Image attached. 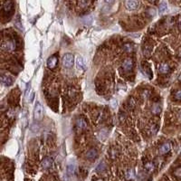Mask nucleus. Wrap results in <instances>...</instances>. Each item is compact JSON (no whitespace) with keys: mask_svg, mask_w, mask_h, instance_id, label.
I'll use <instances>...</instances> for the list:
<instances>
[{"mask_svg":"<svg viewBox=\"0 0 181 181\" xmlns=\"http://www.w3.org/2000/svg\"><path fill=\"white\" fill-rule=\"evenodd\" d=\"M155 169V166L152 162H148L145 164V169L148 171V172H152Z\"/></svg>","mask_w":181,"mask_h":181,"instance_id":"nucleus-14","label":"nucleus"},{"mask_svg":"<svg viewBox=\"0 0 181 181\" xmlns=\"http://www.w3.org/2000/svg\"><path fill=\"white\" fill-rule=\"evenodd\" d=\"M161 109H160V106L158 104H154L153 107H152V112L154 114H158V113L160 112Z\"/></svg>","mask_w":181,"mask_h":181,"instance_id":"nucleus-17","label":"nucleus"},{"mask_svg":"<svg viewBox=\"0 0 181 181\" xmlns=\"http://www.w3.org/2000/svg\"><path fill=\"white\" fill-rule=\"evenodd\" d=\"M34 97H35V92H34V91H31V92H30V94H29V97H28V101L32 102Z\"/></svg>","mask_w":181,"mask_h":181,"instance_id":"nucleus-23","label":"nucleus"},{"mask_svg":"<svg viewBox=\"0 0 181 181\" xmlns=\"http://www.w3.org/2000/svg\"><path fill=\"white\" fill-rule=\"evenodd\" d=\"M3 48L6 51H13V50H15V48H16V43H15L13 40L7 41L3 45Z\"/></svg>","mask_w":181,"mask_h":181,"instance_id":"nucleus-6","label":"nucleus"},{"mask_svg":"<svg viewBox=\"0 0 181 181\" xmlns=\"http://www.w3.org/2000/svg\"><path fill=\"white\" fill-rule=\"evenodd\" d=\"M52 164H53V161H52L51 158H45L42 162V167L44 169H47L51 168Z\"/></svg>","mask_w":181,"mask_h":181,"instance_id":"nucleus-12","label":"nucleus"},{"mask_svg":"<svg viewBox=\"0 0 181 181\" xmlns=\"http://www.w3.org/2000/svg\"><path fill=\"white\" fill-rule=\"evenodd\" d=\"M179 81H181V74H180V76H179Z\"/></svg>","mask_w":181,"mask_h":181,"instance_id":"nucleus-28","label":"nucleus"},{"mask_svg":"<svg viewBox=\"0 0 181 181\" xmlns=\"http://www.w3.org/2000/svg\"><path fill=\"white\" fill-rule=\"evenodd\" d=\"M149 1H150V2H154L155 0H149Z\"/></svg>","mask_w":181,"mask_h":181,"instance_id":"nucleus-26","label":"nucleus"},{"mask_svg":"<svg viewBox=\"0 0 181 181\" xmlns=\"http://www.w3.org/2000/svg\"><path fill=\"white\" fill-rule=\"evenodd\" d=\"M180 54H181V53H180Z\"/></svg>","mask_w":181,"mask_h":181,"instance_id":"nucleus-31","label":"nucleus"},{"mask_svg":"<svg viewBox=\"0 0 181 181\" xmlns=\"http://www.w3.org/2000/svg\"><path fill=\"white\" fill-rule=\"evenodd\" d=\"M132 66H133V62H132V60L130 59V58H128L126 59L125 61L123 62L122 64V67H123V69L125 71H131L132 69Z\"/></svg>","mask_w":181,"mask_h":181,"instance_id":"nucleus-5","label":"nucleus"},{"mask_svg":"<svg viewBox=\"0 0 181 181\" xmlns=\"http://www.w3.org/2000/svg\"><path fill=\"white\" fill-rule=\"evenodd\" d=\"M124 49L127 51V52H131L132 50H133V48H132V46L131 44H125L124 45Z\"/></svg>","mask_w":181,"mask_h":181,"instance_id":"nucleus-21","label":"nucleus"},{"mask_svg":"<svg viewBox=\"0 0 181 181\" xmlns=\"http://www.w3.org/2000/svg\"><path fill=\"white\" fill-rule=\"evenodd\" d=\"M44 115V109L43 106L40 103H36L35 108V111H34V118L36 120H40L43 118Z\"/></svg>","mask_w":181,"mask_h":181,"instance_id":"nucleus-2","label":"nucleus"},{"mask_svg":"<svg viewBox=\"0 0 181 181\" xmlns=\"http://www.w3.org/2000/svg\"><path fill=\"white\" fill-rule=\"evenodd\" d=\"M74 172V165L73 164H70L67 166V173L68 175H73Z\"/></svg>","mask_w":181,"mask_h":181,"instance_id":"nucleus-18","label":"nucleus"},{"mask_svg":"<svg viewBox=\"0 0 181 181\" xmlns=\"http://www.w3.org/2000/svg\"><path fill=\"white\" fill-rule=\"evenodd\" d=\"M76 126L79 130H85L87 128V123L84 119H78L76 120Z\"/></svg>","mask_w":181,"mask_h":181,"instance_id":"nucleus-10","label":"nucleus"},{"mask_svg":"<svg viewBox=\"0 0 181 181\" xmlns=\"http://www.w3.org/2000/svg\"><path fill=\"white\" fill-rule=\"evenodd\" d=\"M57 62H58V60H57V57L55 56H52L50 57L48 60H47V67L50 68V69H54V68L56 66L57 64Z\"/></svg>","mask_w":181,"mask_h":181,"instance_id":"nucleus-7","label":"nucleus"},{"mask_svg":"<svg viewBox=\"0 0 181 181\" xmlns=\"http://www.w3.org/2000/svg\"><path fill=\"white\" fill-rule=\"evenodd\" d=\"M104 1L107 4H112L113 2H114V0H104Z\"/></svg>","mask_w":181,"mask_h":181,"instance_id":"nucleus-25","label":"nucleus"},{"mask_svg":"<svg viewBox=\"0 0 181 181\" xmlns=\"http://www.w3.org/2000/svg\"><path fill=\"white\" fill-rule=\"evenodd\" d=\"M138 0H125V6L129 10H136L139 7Z\"/></svg>","mask_w":181,"mask_h":181,"instance_id":"nucleus-3","label":"nucleus"},{"mask_svg":"<svg viewBox=\"0 0 181 181\" xmlns=\"http://www.w3.org/2000/svg\"><path fill=\"white\" fill-rule=\"evenodd\" d=\"M74 63V57L72 54H66L63 57V65L65 68H71Z\"/></svg>","mask_w":181,"mask_h":181,"instance_id":"nucleus-1","label":"nucleus"},{"mask_svg":"<svg viewBox=\"0 0 181 181\" xmlns=\"http://www.w3.org/2000/svg\"><path fill=\"white\" fill-rule=\"evenodd\" d=\"M167 4H166V3H161L160 5V13H164L166 10H167Z\"/></svg>","mask_w":181,"mask_h":181,"instance_id":"nucleus-20","label":"nucleus"},{"mask_svg":"<svg viewBox=\"0 0 181 181\" xmlns=\"http://www.w3.org/2000/svg\"><path fill=\"white\" fill-rule=\"evenodd\" d=\"M105 169H106V165H105L103 162H101L97 167V171L98 172H103Z\"/></svg>","mask_w":181,"mask_h":181,"instance_id":"nucleus-19","label":"nucleus"},{"mask_svg":"<svg viewBox=\"0 0 181 181\" xmlns=\"http://www.w3.org/2000/svg\"><path fill=\"white\" fill-rule=\"evenodd\" d=\"M12 1H10V0H8V1H6L4 5V9L6 11V12H9L11 9H12Z\"/></svg>","mask_w":181,"mask_h":181,"instance_id":"nucleus-15","label":"nucleus"},{"mask_svg":"<svg viewBox=\"0 0 181 181\" xmlns=\"http://www.w3.org/2000/svg\"><path fill=\"white\" fill-rule=\"evenodd\" d=\"M97 156H98V152H97V150L94 149H90L86 154V158H88L89 160H94L95 158H97Z\"/></svg>","mask_w":181,"mask_h":181,"instance_id":"nucleus-8","label":"nucleus"},{"mask_svg":"<svg viewBox=\"0 0 181 181\" xmlns=\"http://www.w3.org/2000/svg\"><path fill=\"white\" fill-rule=\"evenodd\" d=\"M135 177V173H134V170L133 169H130V170H128L127 173H126V178L127 179H133Z\"/></svg>","mask_w":181,"mask_h":181,"instance_id":"nucleus-16","label":"nucleus"},{"mask_svg":"<svg viewBox=\"0 0 181 181\" xmlns=\"http://www.w3.org/2000/svg\"><path fill=\"white\" fill-rule=\"evenodd\" d=\"M96 181H102V180H101V179H97Z\"/></svg>","mask_w":181,"mask_h":181,"instance_id":"nucleus-30","label":"nucleus"},{"mask_svg":"<svg viewBox=\"0 0 181 181\" xmlns=\"http://www.w3.org/2000/svg\"><path fill=\"white\" fill-rule=\"evenodd\" d=\"M170 70V68L168 64H161L160 65V67H158V72H160V73H168Z\"/></svg>","mask_w":181,"mask_h":181,"instance_id":"nucleus-11","label":"nucleus"},{"mask_svg":"<svg viewBox=\"0 0 181 181\" xmlns=\"http://www.w3.org/2000/svg\"><path fill=\"white\" fill-rule=\"evenodd\" d=\"M174 174H175V176L180 178V177H181V168L177 169L175 170V172H174Z\"/></svg>","mask_w":181,"mask_h":181,"instance_id":"nucleus-22","label":"nucleus"},{"mask_svg":"<svg viewBox=\"0 0 181 181\" xmlns=\"http://www.w3.org/2000/svg\"><path fill=\"white\" fill-rule=\"evenodd\" d=\"M171 149V145L169 142H166L164 144H162L158 149V151H160V154L161 155H164V154H167L170 151Z\"/></svg>","mask_w":181,"mask_h":181,"instance_id":"nucleus-4","label":"nucleus"},{"mask_svg":"<svg viewBox=\"0 0 181 181\" xmlns=\"http://www.w3.org/2000/svg\"><path fill=\"white\" fill-rule=\"evenodd\" d=\"M179 23H180V26H181V17H180V19H179Z\"/></svg>","mask_w":181,"mask_h":181,"instance_id":"nucleus-27","label":"nucleus"},{"mask_svg":"<svg viewBox=\"0 0 181 181\" xmlns=\"http://www.w3.org/2000/svg\"><path fill=\"white\" fill-rule=\"evenodd\" d=\"M0 81H1L4 84H6L7 86L11 85L13 84V82H14L13 79L10 76H8V75H2V76L0 77Z\"/></svg>","mask_w":181,"mask_h":181,"instance_id":"nucleus-9","label":"nucleus"},{"mask_svg":"<svg viewBox=\"0 0 181 181\" xmlns=\"http://www.w3.org/2000/svg\"><path fill=\"white\" fill-rule=\"evenodd\" d=\"M179 120H180V122H181V114H180V116H179Z\"/></svg>","mask_w":181,"mask_h":181,"instance_id":"nucleus-29","label":"nucleus"},{"mask_svg":"<svg viewBox=\"0 0 181 181\" xmlns=\"http://www.w3.org/2000/svg\"><path fill=\"white\" fill-rule=\"evenodd\" d=\"M76 64H77V67L79 68V69H84V59H82V57H78L77 60H76Z\"/></svg>","mask_w":181,"mask_h":181,"instance_id":"nucleus-13","label":"nucleus"},{"mask_svg":"<svg viewBox=\"0 0 181 181\" xmlns=\"http://www.w3.org/2000/svg\"><path fill=\"white\" fill-rule=\"evenodd\" d=\"M175 97H176V99H178V100H181V90H178V92H176Z\"/></svg>","mask_w":181,"mask_h":181,"instance_id":"nucleus-24","label":"nucleus"}]
</instances>
